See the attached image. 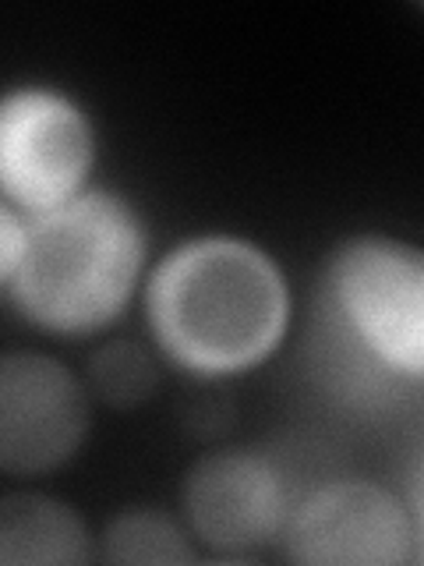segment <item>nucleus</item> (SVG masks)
Listing matches in <instances>:
<instances>
[{
  "instance_id": "1",
  "label": "nucleus",
  "mask_w": 424,
  "mask_h": 566,
  "mask_svg": "<svg viewBox=\"0 0 424 566\" xmlns=\"http://www.w3.org/2000/svg\"><path fill=\"white\" fill-rule=\"evenodd\" d=\"M146 312L170 361L194 376H234L276 350L290 294L262 248L237 238H199L159 262Z\"/></svg>"
},
{
  "instance_id": "2",
  "label": "nucleus",
  "mask_w": 424,
  "mask_h": 566,
  "mask_svg": "<svg viewBox=\"0 0 424 566\" xmlns=\"http://www.w3.org/2000/svg\"><path fill=\"white\" fill-rule=\"evenodd\" d=\"M146 262L135 209L106 191H82L25 220V248L4 291L50 333H96L124 312Z\"/></svg>"
},
{
  "instance_id": "3",
  "label": "nucleus",
  "mask_w": 424,
  "mask_h": 566,
  "mask_svg": "<svg viewBox=\"0 0 424 566\" xmlns=\"http://www.w3.org/2000/svg\"><path fill=\"white\" fill-rule=\"evenodd\" d=\"M322 340L371 382L424 386V248L364 234L322 273Z\"/></svg>"
},
{
  "instance_id": "4",
  "label": "nucleus",
  "mask_w": 424,
  "mask_h": 566,
  "mask_svg": "<svg viewBox=\"0 0 424 566\" xmlns=\"http://www.w3.org/2000/svg\"><path fill=\"white\" fill-rule=\"evenodd\" d=\"M93 132L75 103L46 88H18L0 106V188L29 217L82 195Z\"/></svg>"
},
{
  "instance_id": "5",
  "label": "nucleus",
  "mask_w": 424,
  "mask_h": 566,
  "mask_svg": "<svg viewBox=\"0 0 424 566\" xmlns=\"http://www.w3.org/2000/svg\"><path fill=\"white\" fill-rule=\"evenodd\" d=\"M287 559L311 566H389L414 556V524L375 482H332L311 492L283 527Z\"/></svg>"
},
{
  "instance_id": "6",
  "label": "nucleus",
  "mask_w": 424,
  "mask_h": 566,
  "mask_svg": "<svg viewBox=\"0 0 424 566\" xmlns=\"http://www.w3.org/2000/svg\"><path fill=\"white\" fill-rule=\"evenodd\" d=\"M88 407L78 379L46 354L14 350L0 361V468L43 474L82 447Z\"/></svg>"
},
{
  "instance_id": "7",
  "label": "nucleus",
  "mask_w": 424,
  "mask_h": 566,
  "mask_svg": "<svg viewBox=\"0 0 424 566\" xmlns=\"http://www.w3.org/2000/svg\"><path fill=\"white\" fill-rule=\"evenodd\" d=\"M191 531L220 553H247L287 527V489L279 471L252 450H223L199 460L184 482Z\"/></svg>"
},
{
  "instance_id": "8",
  "label": "nucleus",
  "mask_w": 424,
  "mask_h": 566,
  "mask_svg": "<svg viewBox=\"0 0 424 566\" xmlns=\"http://www.w3.org/2000/svg\"><path fill=\"white\" fill-rule=\"evenodd\" d=\"M88 559V531L78 513L40 492H11L0 503V563L75 566Z\"/></svg>"
},
{
  "instance_id": "9",
  "label": "nucleus",
  "mask_w": 424,
  "mask_h": 566,
  "mask_svg": "<svg viewBox=\"0 0 424 566\" xmlns=\"http://www.w3.org/2000/svg\"><path fill=\"white\" fill-rule=\"evenodd\" d=\"M103 556L110 563H191L184 531L156 510H124L106 524Z\"/></svg>"
},
{
  "instance_id": "10",
  "label": "nucleus",
  "mask_w": 424,
  "mask_h": 566,
  "mask_svg": "<svg viewBox=\"0 0 424 566\" xmlns=\"http://www.w3.org/2000/svg\"><path fill=\"white\" fill-rule=\"evenodd\" d=\"M88 379H93V389L106 403L135 407L152 397V389L159 382V368L152 361V354L141 344L114 340V344H103L93 354Z\"/></svg>"
},
{
  "instance_id": "11",
  "label": "nucleus",
  "mask_w": 424,
  "mask_h": 566,
  "mask_svg": "<svg viewBox=\"0 0 424 566\" xmlns=\"http://www.w3.org/2000/svg\"><path fill=\"white\" fill-rule=\"evenodd\" d=\"M411 524H414V553L424 559V450L411 478Z\"/></svg>"
}]
</instances>
